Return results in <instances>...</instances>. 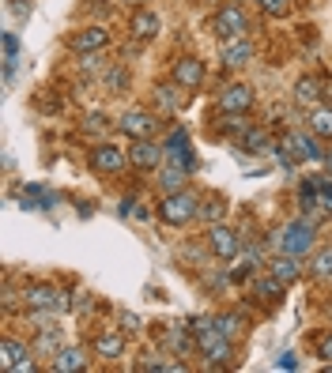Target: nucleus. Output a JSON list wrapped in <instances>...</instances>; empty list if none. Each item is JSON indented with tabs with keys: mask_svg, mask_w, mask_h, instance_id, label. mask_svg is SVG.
<instances>
[{
	"mask_svg": "<svg viewBox=\"0 0 332 373\" xmlns=\"http://www.w3.org/2000/svg\"><path fill=\"white\" fill-rule=\"evenodd\" d=\"M109 42V35L102 27H91V30H80V35L72 38V49L80 53V57H87V53H95V49H102Z\"/></svg>",
	"mask_w": 332,
	"mask_h": 373,
	"instance_id": "nucleus-14",
	"label": "nucleus"
},
{
	"mask_svg": "<svg viewBox=\"0 0 332 373\" xmlns=\"http://www.w3.org/2000/svg\"><path fill=\"white\" fill-rule=\"evenodd\" d=\"M253 106V91L246 83H230L223 94H219V109L223 114H246V109Z\"/></svg>",
	"mask_w": 332,
	"mask_h": 373,
	"instance_id": "nucleus-9",
	"label": "nucleus"
},
{
	"mask_svg": "<svg viewBox=\"0 0 332 373\" xmlns=\"http://www.w3.org/2000/svg\"><path fill=\"white\" fill-rule=\"evenodd\" d=\"M87 128H91V133H102V128H106V121H102V114H95L91 121H87Z\"/></svg>",
	"mask_w": 332,
	"mask_h": 373,
	"instance_id": "nucleus-37",
	"label": "nucleus"
},
{
	"mask_svg": "<svg viewBox=\"0 0 332 373\" xmlns=\"http://www.w3.org/2000/svg\"><path fill=\"white\" fill-rule=\"evenodd\" d=\"M95 350H98V355H106V358H117V355H121V336H117V332L98 336V339H95Z\"/></svg>",
	"mask_w": 332,
	"mask_h": 373,
	"instance_id": "nucleus-22",
	"label": "nucleus"
},
{
	"mask_svg": "<svg viewBox=\"0 0 332 373\" xmlns=\"http://www.w3.org/2000/svg\"><path fill=\"white\" fill-rule=\"evenodd\" d=\"M246 30H249V19L242 8H219L215 12V35L219 38H227V42H235V38H246Z\"/></svg>",
	"mask_w": 332,
	"mask_h": 373,
	"instance_id": "nucleus-4",
	"label": "nucleus"
},
{
	"mask_svg": "<svg viewBox=\"0 0 332 373\" xmlns=\"http://www.w3.org/2000/svg\"><path fill=\"white\" fill-rule=\"evenodd\" d=\"M38 347H42V350H57V347H61V332H53V328H42Z\"/></svg>",
	"mask_w": 332,
	"mask_h": 373,
	"instance_id": "nucleus-30",
	"label": "nucleus"
},
{
	"mask_svg": "<svg viewBox=\"0 0 332 373\" xmlns=\"http://www.w3.org/2000/svg\"><path fill=\"white\" fill-rule=\"evenodd\" d=\"M295 98H298V102H317V98H321V87H317L314 75H302V80L295 83Z\"/></svg>",
	"mask_w": 332,
	"mask_h": 373,
	"instance_id": "nucleus-21",
	"label": "nucleus"
},
{
	"mask_svg": "<svg viewBox=\"0 0 332 373\" xmlns=\"http://www.w3.org/2000/svg\"><path fill=\"white\" fill-rule=\"evenodd\" d=\"M53 204H57V196L42 189V185H27L23 189V207H30V212H49Z\"/></svg>",
	"mask_w": 332,
	"mask_h": 373,
	"instance_id": "nucleus-16",
	"label": "nucleus"
},
{
	"mask_svg": "<svg viewBox=\"0 0 332 373\" xmlns=\"http://www.w3.org/2000/svg\"><path fill=\"white\" fill-rule=\"evenodd\" d=\"M166 155H170L174 166L182 170H193V147H189V136H185V128H178V133H170V140H166Z\"/></svg>",
	"mask_w": 332,
	"mask_h": 373,
	"instance_id": "nucleus-11",
	"label": "nucleus"
},
{
	"mask_svg": "<svg viewBox=\"0 0 332 373\" xmlns=\"http://www.w3.org/2000/svg\"><path fill=\"white\" fill-rule=\"evenodd\" d=\"M325 166H328V178H332V151H328V155H325Z\"/></svg>",
	"mask_w": 332,
	"mask_h": 373,
	"instance_id": "nucleus-40",
	"label": "nucleus"
},
{
	"mask_svg": "<svg viewBox=\"0 0 332 373\" xmlns=\"http://www.w3.org/2000/svg\"><path fill=\"white\" fill-rule=\"evenodd\" d=\"M132 35H136L140 42L155 38V35H159V16H155V12H136V16H132Z\"/></svg>",
	"mask_w": 332,
	"mask_h": 373,
	"instance_id": "nucleus-20",
	"label": "nucleus"
},
{
	"mask_svg": "<svg viewBox=\"0 0 332 373\" xmlns=\"http://www.w3.org/2000/svg\"><path fill=\"white\" fill-rule=\"evenodd\" d=\"M223 133H246V125H242V121H227Z\"/></svg>",
	"mask_w": 332,
	"mask_h": 373,
	"instance_id": "nucleus-38",
	"label": "nucleus"
},
{
	"mask_svg": "<svg viewBox=\"0 0 332 373\" xmlns=\"http://www.w3.org/2000/svg\"><path fill=\"white\" fill-rule=\"evenodd\" d=\"M249 271H253V260H242L238 268H230V276H235V279H246Z\"/></svg>",
	"mask_w": 332,
	"mask_h": 373,
	"instance_id": "nucleus-35",
	"label": "nucleus"
},
{
	"mask_svg": "<svg viewBox=\"0 0 332 373\" xmlns=\"http://www.w3.org/2000/svg\"><path fill=\"white\" fill-rule=\"evenodd\" d=\"M201 215H204V219H212V223H215V219L223 215V207H219V204H204V207H201Z\"/></svg>",
	"mask_w": 332,
	"mask_h": 373,
	"instance_id": "nucleus-36",
	"label": "nucleus"
},
{
	"mask_svg": "<svg viewBox=\"0 0 332 373\" xmlns=\"http://www.w3.org/2000/svg\"><path fill=\"white\" fill-rule=\"evenodd\" d=\"M83 366H87V355H83V350H76V347L57 350V358H53V369H57V373H76Z\"/></svg>",
	"mask_w": 332,
	"mask_h": 373,
	"instance_id": "nucleus-18",
	"label": "nucleus"
},
{
	"mask_svg": "<svg viewBox=\"0 0 332 373\" xmlns=\"http://www.w3.org/2000/svg\"><path fill=\"white\" fill-rule=\"evenodd\" d=\"M166 343H170L174 350H189V328H170V336H166Z\"/></svg>",
	"mask_w": 332,
	"mask_h": 373,
	"instance_id": "nucleus-28",
	"label": "nucleus"
},
{
	"mask_svg": "<svg viewBox=\"0 0 332 373\" xmlns=\"http://www.w3.org/2000/svg\"><path fill=\"white\" fill-rule=\"evenodd\" d=\"M242 151H249V155H272L275 144H272V136L264 133V128H249V133L242 136Z\"/></svg>",
	"mask_w": 332,
	"mask_h": 373,
	"instance_id": "nucleus-15",
	"label": "nucleus"
},
{
	"mask_svg": "<svg viewBox=\"0 0 332 373\" xmlns=\"http://www.w3.org/2000/svg\"><path fill=\"white\" fill-rule=\"evenodd\" d=\"M309 245H314V223H306V219H295L275 234V249L287 257H306Z\"/></svg>",
	"mask_w": 332,
	"mask_h": 373,
	"instance_id": "nucleus-2",
	"label": "nucleus"
},
{
	"mask_svg": "<svg viewBox=\"0 0 332 373\" xmlns=\"http://www.w3.org/2000/svg\"><path fill=\"white\" fill-rule=\"evenodd\" d=\"M174 80H178V87H201L204 64L196 61V57H182L178 64H174Z\"/></svg>",
	"mask_w": 332,
	"mask_h": 373,
	"instance_id": "nucleus-13",
	"label": "nucleus"
},
{
	"mask_svg": "<svg viewBox=\"0 0 332 373\" xmlns=\"http://www.w3.org/2000/svg\"><path fill=\"white\" fill-rule=\"evenodd\" d=\"M162 155H166V151H162V147H155L151 140H136V144L129 147V162H132L136 170H151V166H159Z\"/></svg>",
	"mask_w": 332,
	"mask_h": 373,
	"instance_id": "nucleus-12",
	"label": "nucleus"
},
{
	"mask_svg": "<svg viewBox=\"0 0 332 373\" xmlns=\"http://www.w3.org/2000/svg\"><path fill=\"white\" fill-rule=\"evenodd\" d=\"M121 324H125L129 332H140V317L136 313H121Z\"/></svg>",
	"mask_w": 332,
	"mask_h": 373,
	"instance_id": "nucleus-34",
	"label": "nucleus"
},
{
	"mask_svg": "<svg viewBox=\"0 0 332 373\" xmlns=\"http://www.w3.org/2000/svg\"><path fill=\"white\" fill-rule=\"evenodd\" d=\"M317 350H321V358H325V362H332V332L321 336V347Z\"/></svg>",
	"mask_w": 332,
	"mask_h": 373,
	"instance_id": "nucleus-33",
	"label": "nucleus"
},
{
	"mask_svg": "<svg viewBox=\"0 0 332 373\" xmlns=\"http://www.w3.org/2000/svg\"><path fill=\"white\" fill-rule=\"evenodd\" d=\"M215 324H219V332H223V336H230V339H235V336L242 332V317H235V313L215 317Z\"/></svg>",
	"mask_w": 332,
	"mask_h": 373,
	"instance_id": "nucleus-26",
	"label": "nucleus"
},
{
	"mask_svg": "<svg viewBox=\"0 0 332 373\" xmlns=\"http://www.w3.org/2000/svg\"><path fill=\"white\" fill-rule=\"evenodd\" d=\"M280 369H295V355H280V362H275Z\"/></svg>",
	"mask_w": 332,
	"mask_h": 373,
	"instance_id": "nucleus-39",
	"label": "nucleus"
},
{
	"mask_svg": "<svg viewBox=\"0 0 332 373\" xmlns=\"http://www.w3.org/2000/svg\"><path fill=\"white\" fill-rule=\"evenodd\" d=\"M0 366H4V369H16V373H27V369H35V362H30V350H27L23 343L4 339V343H0Z\"/></svg>",
	"mask_w": 332,
	"mask_h": 373,
	"instance_id": "nucleus-7",
	"label": "nucleus"
},
{
	"mask_svg": "<svg viewBox=\"0 0 332 373\" xmlns=\"http://www.w3.org/2000/svg\"><path fill=\"white\" fill-rule=\"evenodd\" d=\"M309 125H314L317 136H332V106L328 109H317V114L309 117Z\"/></svg>",
	"mask_w": 332,
	"mask_h": 373,
	"instance_id": "nucleus-24",
	"label": "nucleus"
},
{
	"mask_svg": "<svg viewBox=\"0 0 332 373\" xmlns=\"http://www.w3.org/2000/svg\"><path fill=\"white\" fill-rule=\"evenodd\" d=\"M208 241H212L215 257H223V260H230V257L242 253V238H238L230 226H212V230H208Z\"/></svg>",
	"mask_w": 332,
	"mask_h": 373,
	"instance_id": "nucleus-8",
	"label": "nucleus"
},
{
	"mask_svg": "<svg viewBox=\"0 0 332 373\" xmlns=\"http://www.w3.org/2000/svg\"><path fill=\"white\" fill-rule=\"evenodd\" d=\"M182 185H185V170L182 166H170L162 173V189L166 192H182Z\"/></svg>",
	"mask_w": 332,
	"mask_h": 373,
	"instance_id": "nucleus-25",
	"label": "nucleus"
},
{
	"mask_svg": "<svg viewBox=\"0 0 332 373\" xmlns=\"http://www.w3.org/2000/svg\"><path fill=\"white\" fill-rule=\"evenodd\" d=\"M268 271H272V276L287 287V283H295V279H298V257H287V253H283L280 260H272V264H268Z\"/></svg>",
	"mask_w": 332,
	"mask_h": 373,
	"instance_id": "nucleus-19",
	"label": "nucleus"
},
{
	"mask_svg": "<svg viewBox=\"0 0 332 373\" xmlns=\"http://www.w3.org/2000/svg\"><path fill=\"white\" fill-rule=\"evenodd\" d=\"M249 57H253V46H249L246 38H235V42L223 49V68H242Z\"/></svg>",
	"mask_w": 332,
	"mask_h": 373,
	"instance_id": "nucleus-17",
	"label": "nucleus"
},
{
	"mask_svg": "<svg viewBox=\"0 0 332 373\" xmlns=\"http://www.w3.org/2000/svg\"><path fill=\"white\" fill-rule=\"evenodd\" d=\"M91 166H95L98 173H117L121 166H125V151L114 147V144H98V147L91 151Z\"/></svg>",
	"mask_w": 332,
	"mask_h": 373,
	"instance_id": "nucleus-10",
	"label": "nucleus"
},
{
	"mask_svg": "<svg viewBox=\"0 0 332 373\" xmlns=\"http://www.w3.org/2000/svg\"><path fill=\"white\" fill-rule=\"evenodd\" d=\"M309 268H314V276H317V279H332V245H328V249H321Z\"/></svg>",
	"mask_w": 332,
	"mask_h": 373,
	"instance_id": "nucleus-23",
	"label": "nucleus"
},
{
	"mask_svg": "<svg viewBox=\"0 0 332 373\" xmlns=\"http://www.w3.org/2000/svg\"><path fill=\"white\" fill-rule=\"evenodd\" d=\"M261 8H264L268 16H275V19H280V16H287V12H291V0H261Z\"/></svg>",
	"mask_w": 332,
	"mask_h": 373,
	"instance_id": "nucleus-29",
	"label": "nucleus"
},
{
	"mask_svg": "<svg viewBox=\"0 0 332 373\" xmlns=\"http://www.w3.org/2000/svg\"><path fill=\"white\" fill-rule=\"evenodd\" d=\"M193 215H201V204H196L189 192H170L162 200V207H159V219H162V223H170V226L189 223Z\"/></svg>",
	"mask_w": 332,
	"mask_h": 373,
	"instance_id": "nucleus-3",
	"label": "nucleus"
},
{
	"mask_svg": "<svg viewBox=\"0 0 332 373\" xmlns=\"http://www.w3.org/2000/svg\"><path fill=\"white\" fill-rule=\"evenodd\" d=\"M16 57H19V38L8 30V35H4V61H16Z\"/></svg>",
	"mask_w": 332,
	"mask_h": 373,
	"instance_id": "nucleus-31",
	"label": "nucleus"
},
{
	"mask_svg": "<svg viewBox=\"0 0 332 373\" xmlns=\"http://www.w3.org/2000/svg\"><path fill=\"white\" fill-rule=\"evenodd\" d=\"M23 298H27V305H35V310H49V313L69 310V302H64V294L57 287H27Z\"/></svg>",
	"mask_w": 332,
	"mask_h": 373,
	"instance_id": "nucleus-5",
	"label": "nucleus"
},
{
	"mask_svg": "<svg viewBox=\"0 0 332 373\" xmlns=\"http://www.w3.org/2000/svg\"><path fill=\"white\" fill-rule=\"evenodd\" d=\"M193 336H196V347H201V355L212 362V366H227V362H230V336L219 332L215 321H196Z\"/></svg>",
	"mask_w": 332,
	"mask_h": 373,
	"instance_id": "nucleus-1",
	"label": "nucleus"
},
{
	"mask_svg": "<svg viewBox=\"0 0 332 373\" xmlns=\"http://www.w3.org/2000/svg\"><path fill=\"white\" fill-rule=\"evenodd\" d=\"M117 128H121L125 136H132V140H151V133H155V117L143 114V109H129V114L117 121Z\"/></svg>",
	"mask_w": 332,
	"mask_h": 373,
	"instance_id": "nucleus-6",
	"label": "nucleus"
},
{
	"mask_svg": "<svg viewBox=\"0 0 332 373\" xmlns=\"http://www.w3.org/2000/svg\"><path fill=\"white\" fill-rule=\"evenodd\" d=\"M280 291H283V283L275 279L272 271H268V279H261V283H257V294H261V298H280Z\"/></svg>",
	"mask_w": 332,
	"mask_h": 373,
	"instance_id": "nucleus-27",
	"label": "nucleus"
},
{
	"mask_svg": "<svg viewBox=\"0 0 332 373\" xmlns=\"http://www.w3.org/2000/svg\"><path fill=\"white\" fill-rule=\"evenodd\" d=\"M155 94H159V102H162L166 109H178V94H170L166 87H155Z\"/></svg>",
	"mask_w": 332,
	"mask_h": 373,
	"instance_id": "nucleus-32",
	"label": "nucleus"
}]
</instances>
